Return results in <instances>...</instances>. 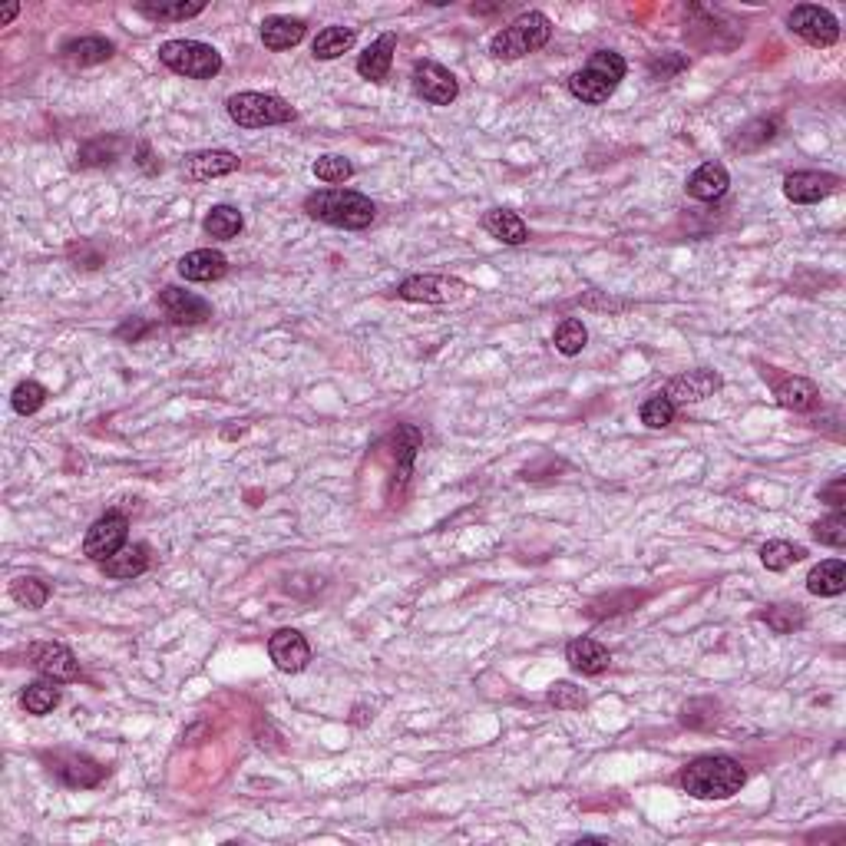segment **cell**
<instances>
[{"label": "cell", "mask_w": 846, "mask_h": 846, "mask_svg": "<svg viewBox=\"0 0 846 846\" xmlns=\"http://www.w3.org/2000/svg\"><path fill=\"white\" fill-rule=\"evenodd\" d=\"M744 780V767L724 754L698 757V761H691L681 770V787L698 800H728L744 787Z\"/></svg>", "instance_id": "6da1fadb"}, {"label": "cell", "mask_w": 846, "mask_h": 846, "mask_svg": "<svg viewBox=\"0 0 846 846\" xmlns=\"http://www.w3.org/2000/svg\"><path fill=\"white\" fill-rule=\"evenodd\" d=\"M305 212L311 219L318 222H328L334 229H367V225L374 222V202L367 199L361 192H351V189H321V192H311L305 199Z\"/></svg>", "instance_id": "7a4b0ae2"}, {"label": "cell", "mask_w": 846, "mask_h": 846, "mask_svg": "<svg viewBox=\"0 0 846 846\" xmlns=\"http://www.w3.org/2000/svg\"><path fill=\"white\" fill-rule=\"evenodd\" d=\"M625 70V60L615 50H595L589 63L569 77V93L582 103L599 106L618 90V83L625 80Z\"/></svg>", "instance_id": "3957f363"}, {"label": "cell", "mask_w": 846, "mask_h": 846, "mask_svg": "<svg viewBox=\"0 0 846 846\" xmlns=\"http://www.w3.org/2000/svg\"><path fill=\"white\" fill-rule=\"evenodd\" d=\"M552 37V20L539 10L516 17L513 24H506L500 34L490 40V53L496 60H519L526 53H536L549 43Z\"/></svg>", "instance_id": "277c9868"}, {"label": "cell", "mask_w": 846, "mask_h": 846, "mask_svg": "<svg viewBox=\"0 0 846 846\" xmlns=\"http://www.w3.org/2000/svg\"><path fill=\"white\" fill-rule=\"evenodd\" d=\"M159 60L166 63L172 73L189 80H212L222 70L219 50L209 47L202 40H166L159 47Z\"/></svg>", "instance_id": "5b68a950"}, {"label": "cell", "mask_w": 846, "mask_h": 846, "mask_svg": "<svg viewBox=\"0 0 846 846\" xmlns=\"http://www.w3.org/2000/svg\"><path fill=\"white\" fill-rule=\"evenodd\" d=\"M232 123L245 129H262V126H281L295 119V110L275 93H235L225 100Z\"/></svg>", "instance_id": "8992f818"}, {"label": "cell", "mask_w": 846, "mask_h": 846, "mask_svg": "<svg viewBox=\"0 0 846 846\" xmlns=\"http://www.w3.org/2000/svg\"><path fill=\"white\" fill-rule=\"evenodd\" d=\"M787 27L810 47H833L840 40V24L827 7L800 4L787 14Z\"/></svg>", "instance_id": "52a82bcc"}, {"label": "cell", "mask_w": 846, "mask_h": 846, "mask_svg": "<svg viewBox=\"0 0 846 846\" xmlns=\"http://www.w3.org/2000/svg\"><path fill=\"white\" fill-rule=\"evenodd\" d=\"M126 536H129V519L123 513H106V516L96 519L90 529H86L83 556L93 559V562L113 559L116 552L126 546Z\"/></svg>", "instance_id": "ba28073f"}, {"label": "cell", "mask_w": 846, "mask_h": 846, "mask_svg": "<svg viewBox=\"0 0 846 846\" xmlns=\"http://www.w3.org/2000/svg\"><path fill=\"white\" fill-rule=\"evenodd\" d=\"M466 285L450 275H414L397 285V298L404 301H423V305H447V301L463 298Z\"/></svg>", "instance_id": "9c48e42d"}, {"label": "cell", "mask_w": 846, "mask_h": 846, "mask_svg": "<svg viewBox=\"0 0 846 846\" xmlns=\"http://www.w3.org/2000/svg\"><path fill=\"white\" fill-rule=\"evenodd\" d=\"M414 90L433 106H450L457 100L460 83L447 67H440V63H433V60H420L414 67Z\"/></svg>", "instance_id": "30bf717a"}, {"label": "cell", "mask_w": 846, "mask_h": 846, "mask_svg": "<svg viewBox=\"0 0 846 846\" xmlns=\"http://www.w3.org/2000/svg\"><path fill=\"white\" fill-rule=\"evenodd\" d=\"M27 665H34L40 675L53 681H73L80 675V661L60 642H37L27 648Z\"/></svg>", "instance_id": "8fae6325"}, {"label": "cell", "mask_w": 846, "mask_h": 846, "mask_svg": "<svg viewBox=\"0 0 846 846\" xmlns=\"http://www.w3.org/2000/svg\"><path fill=\"white\" fill-rule=\"evenodd\" d=\"M268 655H271V661H275L278 671H285V675H298V671L308 668L311 645H308L305 635L295 632V628H278V632L268 638Z\"/></svg>", "instance_id": "7c38bea8"}, {"label": "cell", "mask_w": 846, "mask_h": 846, "mask_svg": "<svg viewBox=\"0 0 846 846\" xmlns=\"http://www.w3.org/2000/svg\"><path fill=\"white\" fill-rule=\"evenodd\" d=\"M721 374L718 371H708V367H698V371H688L675 377L661 394H665L671 404H698V400H708L711 394H718L721 390Z\"/></svg>", "instance_id": "4fadbf2b"}, {"label": "cell", "mask_w": 846, "mask_h": 846, "mask_svg": "<svg viewBox=\"0 0 846 846\" xmlns=\"http://www.w3.org/2000/svg\"><path fill=\"white\" fill-rule=\"evenodd\" d=\"M837 186L840 179L830 176V172H790L784 179V195L797 205H813L837 192Z\"/></svg>", "instance_id": "5bb4252c"}, {"label": "cell", "mask_w": 846, "mask_h": 846, "mask_svg": "<svg viewBox=\"0 0 846 846\" xmlns=\"http://www.w3.org/2000/svg\"><path fill=\"white\" fill-rule=\"evenodd\" d=\"M159 305L169 314V321H176V324H202L212 318L209 301H202L199 295H192V291H182L172 285L159 291Z\"/></svg>", "instance_id": "9a60e30c"}, {"label": "cell", "mask_w": 846, "mask_h": 846, "mask_svg": "<svg viewBox=\"0 0 846 846\" xmlns=\"http://www.w3.org/2000/svg\"><path fill=\"white\" fill-rule=\"evenodd\" d=\"M238 169V156L229 149H205V153H192L182 162V176L192 182H209L219 176H229Z\"/></svg>", "instance_id": "2e32d148"}, {"label": "cell", "mask_w": 846, "mask_h": 846, "mask_svg": "<svg viewBox=\"0 0 846 846\" xmlns=\"http://www.w3.org/2000/svg\"><path fill=\"white\" fill-rule=\"evenodd\" d=\"M394 50H397V37L384 34L377 37L371 47H367L361 57H357V73L371 83H384L390 77V67H394Z\"/></svg>", "instance_id": "e0dca14e"}, {"label": "cell", "mask_w": 846, "mask_h": 846, "mask_svg": "<svg viewBox=\"0 0 846 846\" xmlns=\"http://www.w3.org/2000/svg\"><path fill=\"white\" fill-rule=\"evenodd\" d=\"M731 186V176H728V169L721 166V162H704V166H698L688 176V195L691 199H698V202H714V199H721L724 192H728Z\"/></svg>", "instance_id": "ac0fdd59"}, {"label": "cell", "mask_w": 846, "mask_h": 846, "mask_svg": "<svg viewBox=\"0 0 846 846\" xmlns=\"http://www.w3.org/2000/svg\"><path fill=\"white\" fill-rule=\"evenodd\" d=\"M229 271V258L215 248H195L179 262V275L186 281H219Z\"/></svg>", "instance_id": "d6986e66"}, {"label": "cell", "mask_w": 846, "mask_h": 846, "mask_svg": "<svg viewBox=\"0 0 846 846\" xmlns=\"http://www.w3.org/2000/svg\"><path fill=\"white\" fill-rule=\"evenodd\" d=\"M566 661L582 675H602L605 668L612 665L609 648L599 645L595 638H572L566 645Z\"/></svg>", "instance_id": "ffe728a7"}, {"label": "cell", "mask_w": 846, "mask_h": 846, "mask_svg": "<svg viewBox=\"0 0 846 846\" xmlns=\"http://www.w3.org/2000/svg\"><path fill=\"white\" fill-rule=\"evenodd\" d=\"M60 57L70 67H96V63H106L113 57V43L106 37H77L63 43Z\"/></svg>", "instance_id": "44dd1931"}, {"label": "cell", "mask_w": 846, "mask_h": 846, "mask_svg": "<svg viewBox=\"0 0 846 846\" xmlns=\"http://www.w3.org/2000/svg\"><path fill=\"white\" fill-rule=\"evenodd\" d=\"M53 770H57V777L63 780L67 787H96L100 780L106 777V767L103 764H96L90 761V757H83V754H67L63 761L53 764Z\"/></svg>", "instance_id": "7402d4cb"}, {"label": "cell", "mask_w": 846, "mask_h": 846, "mask_svg": "<svg viewBox=\"0 0 846 846\" xmlns=\"http://www.w3.org/2000/svg\"><path fill=\"white\" fill-rule=\"evenodd\" d=\"M774 397L780 407L794 410V414H807L820 404V390L807 377H784L777 387H774Z\"/></svg>", "instance_id": "603a6c76"}, {"label": "cell", "mask_w": 846, "mask_h": 846, "mask_svg": "<svg viewBox=\"0 0 846 846\" xmlns=\"http://www.w3.org/2000/svg\"><path fill=\"white\" fill-rule=\"evenodd\" d=\"M305 40V20L298 17H268L262 24V43L268 50H291Z\"/></svg>", "instance_id": "cb8c5ba5"}, {"label": "cell", "mask_w": 846, "mask_h": 846, "mask_svg": "<svg viewBox=\"0 0 846 846\" xmlns=\"http://www.w3.org/2000/svg\"><path fill=\"white\" fill-rule=\"evenodd\" d=\"M390 443H394V457H397L394 483L400 480V486H404L407 476H410V463H414L417 450L423 447V433L414 427V423H400V427L394 430V437H390Z\"/></svg>", "instance_id": "d4e9b609"}, {"label": "cell", "mask_w": 846, "mask_h": 846, "mask_svg": "<svg viewBox=\"0 0 846 846\" xmlns=\"http://www.w3.org/2000/svg\"><path fill=\"white\" fill-rule=\"evenodd\" d=\"M807 589H810V595H820V599L843 595V589H846V566H843V559H827V562H820L817 569H810Z\"/></svg>", "instance_id": "484cf974"}, {"label": "cell", "mask_w": 846, "mask_h": 846, "mask_svg": "<svg viewBox=\"0 0 846 846\" xmlns=\"http://www.w3.org/2000/svg\"><path fill=\"white\" fill-rule=\"evenodd\" d=\"M483 229L490 232L493 238H500L503 245H523L526 238H529V229H526V222L519 219L516 212H509V209H490L483 215Z\"/></svg>", "instance_id": "4316f807"}, {"label": "cell", "mask_w": 846, "mask_h": 846, "mask_svg": "<svg viewBox=\"0 0 846 846\" xmlns=\"http://www.w3.org/2000/svg\"><path fill=\"white\" fill-rule=\"evenodd\" d=\"M103 576L110 579H136L149 569V549L146 546H123L113 559L100 562Z\"/></svg>", "instance_id": "83f0119b"}, {"label": "cell", "mask_w": 846, "mask_h": 846, "mask_svg": "<svg viewBox=\"0 0 846 846\" xmlns=\"http://www.w3.org/2000/svg\"><path fill=\"white\" fill-rule=\"evenodd\" d=\"M205 10L202 0H176V4H136V14H143L153 24H179V20L199 17Z\"/></svg>", "instance_id": "f1b7e54d"}, {"label": "cell", "mask_w": 846, "mask_h": 846, "mask_svg": "<svg viewBox=\"0 0 846 846\" xmlns=\"http://www.w3.org/2000/svg\"><path fill=\"white\" fill-rule=\"evenodd\" d=\"M354 40H357V30H354V27H324L321 34L314 37L311 53H314L318 60H334V57H341V53L351 50Z\"/></svg>", "instance_id": "f546056e"}, {"label": "cell", "mask_w": 846, "mask_h": 846, "mask_svg": "<svg viewBox=\"0 0 846 846\" xmlns=\"http://www.w3.org/2000/svg\"><path fill=\"white\" fill-rule=\"evenodd\" d=\"M242 212L232 209V205H215V209L205 215V222H202V229L205 235H212V238H219V242H229V238H235L238 232H242Z\"/></svg>", "instance_id": "4dcf8cb0"}, {"label": "cell", "mask_w": 846, "mask_h": 846, "mask_svg": "<svg viewBox=\"0 0 846 846\" xmlns=\"http://www.w3.org/2000/svg\"><path fill=\"white\" fill-rule=\"evenodd\" d=\"M807 556V549L804 546H794V542H787V539H770L761 546V562L770 569V572H784L790 569L794 562H800Z\"/></svg>", "instance_id": "1f68e13d"}, {"label": "cell", "mask_w": 846, "mask_h": 846, "mask_svg": "<svg viewBox=\"0 0 846 846\" xmlns=\"http://www.w3.org/2000/svg\"><path fill=\"white\" fill-rule=\"evenodd\" d=\"M24 711L27 714H37V718H43V714H50L53 708L60 704V688H57V681H37V685H30L24 691Z\"/></svg>", "instance_id": "d6a6232c"}, {"label": "cell", "mask_w": 846, "mask_h": 846, "mask_svg": "<svg viewBox=\"0 0 846 846\" xmlns=\"http://www.w3.org/2000/svg\"><path fill=\"white\" fill-rule=\"evenodd\" d=\"M10 595H14V602L24 605V609H43L50 599V585L37 576H20L10 585Z\"/></svg>", "instance_id": "836d02e7"}, {"label": "cell", "mask_w": 846, "mask_h": 846, "mask_svg": "<svg viewBox=\"0 0 846 846\" xmlns=\"http://www.w3.org/2000/svg\"><path fill=\"white\" fill-rule=\"evenodd\" d=\"M556 351L566 354V357H576L582 354V347L589 344V331H585V324L579 318H562L559 328H556Z\"/></svg>", "instance_id": "e575fe53"}, {"label": "cell", "mask_w": 846, "mask_h": 846, "mask_svg": "<svg viewBox=\"0 0 846 846\" xmlns=\"http://www.w3.org/2000/svg\"><path fill=\"white\" fill-rule=\"evenodd\" d=\"M770 139H774V119H754V123H747L741 133L731 139V149L754 153V149H761Z\"/></svg>", "instance_id": "d590c367"}, {"label": "cell", "mask_w": 846, "mask_h": 846, "mask_svg": "<svg viewBox=\"0 0 846 846\" xmlns=\"http://www.w3.org/2000/svg\"><path fill=\"white\" fill-rule=\"evenodd\" d=\"M43 400H47V387L37 381H20L14 387V394H10V407H14L20 417H30L43 407Z\"/></svg>", "instance_id": "8d00e7d4"}, {"label": "cell", "mask_w": 846, "mask_h": 846, "mask_svg": "<svg viewBox=\"0 0 846 846\" xmlns=\"http://www.w3.org/2000/svg\"><path fill=\"white\" fill-rule=\"evenodd\" d=\"M813 536L823 546H833V549H843L846 546V516L840 509H833L830 516H823L820 523H813Z\"/></svg>", "instance_id": "74e56055"}, {"label": "cell", "mask_w": 846, "mask_h": 846, "mask_svg": "<svg viewBox=\"0 0 846 846\" xmlns=\"http://www.w3.org/2000/svg\"><path fill=\"white\" fill-rule=\"evenodd\" d=\"M761 618L774 628V632L787 635L804 625V609H800V605H770L767 612H761Z\"/></svg>", "instance_id": "f35d334b"}, {"label": "cell", "mask_w": 846, "mask_h": 846, "mask_svg": "<svg viewBox=\"0 0 846 846\" xmlns=\"http://www.w3.org/2000/svg\"><path fill=\"white\" fill-rule=\"evenodd\" d=\"M671 420H675V404H671L665 394L648 397L645 404H642V423H645V427L661 430V427H668Z\"/></svg>", "instance_id": "ab89813d"}, {"label": "cell", "mask_w": 846, "mask_h": 846, "mask_svg": "<svg viewBox=\"0 0 846 846\" xmlns=\"http://www.w3.org/2000/svg\"><path fill=\"white\" fill-rule=\"evenodd\" d=\"M351 172H354V166L344 156H321L318 162H314V176H318L321 182H328V186H341V182L351 179Z\"/></svg>", "instance_id": "60d3db41"}, {"label": "cell", "mask_w": 846, "mask_h": 846, "mask_svg": "<svg viewBox=\"0 0 846 846\" xmlns=\"http://www.w3.org/2000/svg\"><path fill=\"white\" fill-rule=\"evenodd\" d=\"M546 698H549L552 708H559V711H579V708H585V691L572 685V681H556V685L549 688Z\"/></svg>", "instance_id": "b9f144b4"}, {"label": "cell", "mask_w": 846, "mask_h": 846, "mask_svg": "<svg viewBox=\"0 0 846 846\" xmlns=\"http://www.w3.org/2000/svg\"><path fill=\"white\" fill-rule=\"evenodd\" d=\"M119 146H123L119 139H110V143H106V139H96V143L80 149V166H100V162H113L116 153H119Z\"/></svg>", "instance_id": "7bdbcfd3"}, {"label": "cell", "mask_w": 846, "mask_h": 846, "mask_svg": "<svg viewBox=\"0 0 846 846\" xmlns=\"http://www.w3.org/2000/svg\"><path fill=\"white\" fill-rule=\"evenodd\" d=\"M685 67H688L685 57H678V53H661V57H655L652 63H648V73H652V80H668Z\"/></svg>", "instance_id": "ee69618b"}, {"label": "cell", "mask_w": 846, "mask_h": 846, "mask_svg": "<svg viewBox=\"0 0 846 846\" xmlns=\"http://www.w3.org/2000/svg\"><path fill=\"white\" fill-rule=\"evenodd\" d=\"M820 500L830 503L833 509H843V503H846V480H843V476H837V480H833L830 486H823Z\"/></svg>", "instance_id": "f6af8a7d"}, {"label": "cell", "mask_w": 846, "mask_h": 846, "mask_svg": "<svg viewBox=\"0 0 846 846\" xmlns=\"http://www.w3.org/2000/svg\"><path fill=\"white\" fill-rule=\"evenodd\" d=\"M146 331H149V324H146V321H139V318H133V321H126L123 328L116 331V338H123V341H133V344H136L139 338H143Z\"/></svg>", "instance_id": "bcb514c9"}, {"label": "cell", "mask_w": 846, "mask_h": 846, "mask_svg": "<svg viewBox=\"0 0 846 846\" xmlns=\"http://www.w3.org/2000/svg\"><path fill=\"white\" fill-rule=\"evenodd\" d=\"M17 14H20V4H7V7H4V14H0V27H7L10 20H14Z\"/></svg>", "instance_id": "7dc6e473"}]
</instances>
